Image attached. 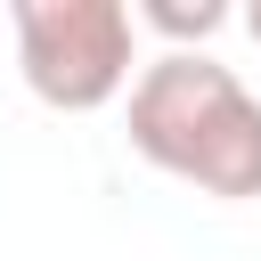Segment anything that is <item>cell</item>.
<instances>
[{
  "label": "cell",
  "mask_w": 261,
  "mask_h": 261,
  "mask_svg": "<svg viewBox=\"0 0 261 261\" xmlns=\"http://www.w3.org/2000/svg\"><path fill=\"white\" fill-rule=\"evenodd\" d=\"M130 155L163 179H188L196 196L245 204L261 196V98L237 82V65L204 49H163L130 82Z\"/></svg>",
  "instance_id": "6da1fadb"
},
{
  "label": "cell",
  "mask_w": 261,
  "mask_h": 261,
  "mask_svg": "<svg viewBox=\"0 0 261 261\" xmlns=\"http://www.w3.org/2000/svg\"><path fill=\"white\" fill-rule=\"evenodd\" d=\"M8 24L24 90L57 114H98L139 82V16L122 0H16Z\"/></svg>",
  "instance_id": "7a4b0ae2"
},
{
  "label": "cell",
  "mask_w": 261,
  "mask_h": 261,
  "mask_svg": "<svg viewBox=\"0 0 261 261\" xmlns=\"http://www.w3.org/2000/svg\"><path fill=\"white\" fill-rule=\"evenodd\" d=\"M237 24H245V33H253V41H261V0H253V8H245V16H237Z\"/></svg>",
  "instance_id": "277c9868"
},
{
  "label": "cell",
  "mask_w": 261,
  "mask_h": 261,
  "mask_svg": "<svg viewBox=\"0 0 261 261\" xmlns=\"http://www.w3.org/2000/svg\"><path fill=\"white\" fill-rule=\"evenodd\" d=\"M130 16H139L147 33H163L171 49H204L212 33H228V24H237V8H228V0H139Z\"/></svg>",
  "instance_id": "3957f363"
}]
</instances>
